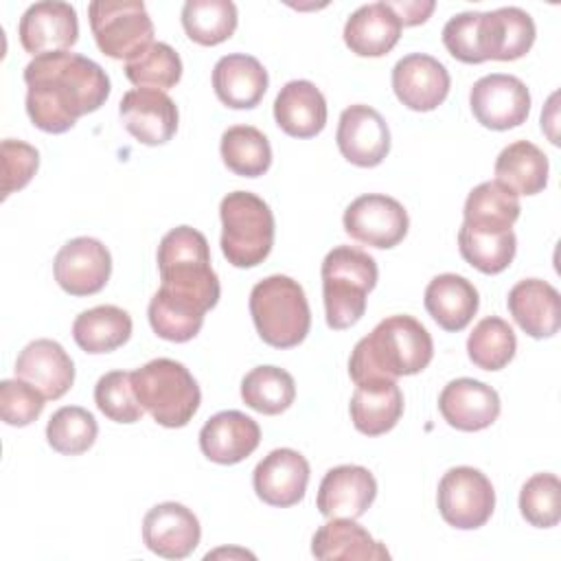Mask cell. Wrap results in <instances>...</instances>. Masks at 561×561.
<instances>
[{
    "mask_svg": "<svg viewBox=\"0 0 561 561\" xmlns=\"http://www.w3.org/2000/svg\"><path fill=\"white\" fill-rule=\"evenodd\" d=\"M267 70L245 53L224 55L213 68V88L217 99L232 110H252L267 92Z\"/></svg>",
    "mask_w": 561,
    "mask_h": 561,
    "instance_id": "obj_25",
    "label": "cell"
},
{
    "mask_svg": "<svg viewBox=\"0 0 561 561\" xmlns=\"http://www.w3.org/2000/svg\"><path fill=\"white\" fill-rule=\"evenodd\" d=\"M138 403L162 427H184L202 403L195 377L182 362L158 357L131 373Z\"/></svg>",
    "mask_w": 561,
    "mask_h": 561,
    "instance_id": "obj_6",
    "label": "cell"
},
{
    "mask_svg": "<svg viewBox=\"0 0 561 561\" xmlns=\"http://www.w3.org/2000/svg\"><path fill=\"white\" fill-rule=\"evenodd\" d=\"M96 408L114 423H136L142 419V405L131 386V373L110 370L94 386Z\"/></svg>",
    "mask_w": 561,
    "mask_h": 561,
    "instance_id": "obj_42",
    "label": "cell"
},
{
    "mask_svg": "<svg viewBox=\"0 0 561 561\" xmlns=\"http://www.w3.org/2000/svg\"><path fill=\"white\" fill-rule=\"evenodd\" d=\"M506 307L517 327L535 337H552L561 327V296L541 278H524L511 287Z\"/></svg>",
    "mask_w": 561,
    "mask_h": 561,
    "instance_id": "obj_24",
    "label": "cell"
},
{
    "mask_svg": "<svg viewBox=\"0 0 561 561\" xmlns=\"http://www.w3.org/2000/svg\"><path fill=\"white\" fill-rule=\"evenodd\" d=\"M46 397L28 381L15 377L0 383V416L7 425L24 427L39 419Z\"/></svg>",
    "mask_w": 561,
    "mask_h": 561,
    "instance_id": "obj_43",
    "label": "cell"
},
{
    "mask_svg": "<svg viewBox=\"0 0 561 561\" xmlns=\"http://www.w3.org/2000/svg\"><path fill=\"white\" fill-rule=\"evenodd\" d=\"M469 105L476 121L495 131H506L522 125L530 114V92L515 75L493 72L480 77L471 92Z\"/></svg>",
    "mask_w": 561,
    "mask_h": 561,
    "instance_id": "obj_11",
    "label": "cell"
},
{
    "mask_svg": "<svg viewBox=\"0 0 561 561\" xmlns=\"http://www.w3.org/2000/svg\"><path fill=\"white\" fill-rule=\"evenodd\" d=\"M72 337L90 355L110 353L131 337V318L116 305H99L75 318Z\"/></svg>",
    "mask_w": 561,
    "mask_h": 561,
    "instance_id": "obj_32",
    "label": "cell"
},
{
    "mask_svg": "<svg viewBox=\"0 0 561 561\" xmlns=\"http://www.w3.org/2000/svg\"><path fill=\"white\" fill-rule=\"evenodd\" d=\"M219 153L224 164L241 178H259L272 167L267 136L252 125H232L221 134Z\"/></svg>",
    "mask_w": 561,
    "mask_h": 561,
    "instance_id": "obj_34",
    "label": "cell"
},
{
    "mask_svg": "<svg viewBox=\"0 0 561 561\" xmlns=\"http://www.w3.org/2000/svg\"><path fill=\"white\" fill-rule=\"evenodd\" d=\"M250 316L259 337L274 348L298 346L311 327L302 285L283 274H272L252 287Z\"/></svg>",
    "mask_w": 561,
    "mask_h": 561,
    "instance_id": "obj_5",
    "label": "cell"
},
{
    "mask_svg": "<svg viewBox=\"0 0 561 561\" xmlns=\"http://www.w3.org/2000/svg\"><path fill=\"white\" fill-rule=\"evenodd\" d=\"M202 537L199 519L180 502H162L147 511L142 519L145 546L164 559L188 557Z\"/></svg>",
    "mask_w": 561,
    "mask_h": 561,
    "instance_id": "obj_19",
    "label": "cell"
},
{
    "mask_svg": "<svg viewBox=\"0 0 561 561\" xmlns=\"http://www.w3.org/2000/svg\"><path fill=\"white\" fill-rule=\"evenodd\" d=\"M438 410L447 425L460 432H480L497 421L502 405L500 394L489 383L460 377L443 388Z\"/></svg>",
    "mask_w": 561,
    "mask_h": 561,
    "instance_id": "obj_20",
    "label": "cell"
},
{
    "mask_svg": "<svg viewBox=\"0 0 561 561\" xmlns=\"http://www.w3.org/2000/svg\"><path fill=\"white\" fill-rule=\"evenodd\" d=\"M221 252L234 267H256L274 245V215L267 202L250 191H232L219 204Z\"/></svg>",
    "mask_w": 561,
    "mask_h": 561,
    "instance_id": "obj_7",
    "label": "cell"
},
{
    "mask_svg": "<svg viewBox=\"0 0 561 561\" xmlns=\"http://www.w3.org/2000/svg\"><path fill=\"white\" fill-rule=\"evenodd\" d=\"M125 77L138 88L169 90L182 79V59L164 42H153L147 50L125 64Z\"/></svg>",
    "mask_w": 561,
    "mask_h": 561,
    "instance_id": "obj_40",
    "label": "cell"
},
{
    "mask_svg": "<svg viewBox=\"0 0 561 561\" xmlns=\"http://www.w3.org/2000/svg\"><path fill=\"white\" fill-rule=\"evenodd\" d=\"M274 121L291 138H313L327 125L324 94L307 79L287 81L274 99Z\"/></svg>",
    "mask_w": 561,
    "mask_h": 561,
    "instance_id": "obj_26",
    "label": "cell"
},
{
    "mask_svg": "<svg viewBox=\"0 0 561 561\" xmlns=\"http://www.w3.org/2000/svg\"><path fill=\"white\" fill-rule=\"evenodd\" d=\"M15 377L35 386L46 399H61L75 381V364L55 340L28 342L15 359Z\"/></svg>",
    "mask_w": 561,
    "mask_h": 561,
    "instance_id": "obj_23",
    "label": "cell"
},
{
    "mask_svg": "<svg viewBox=\"0 0 561 561\" xmlns=\"http://www.w3.org/2000/svg\"><path fill=\"white\" fill-rule=\"evenodd\" d=\"M377 497L375 476L359 465H340L324 473L318 489V511L327 517H362Z\"/></svg>",
    "mask_w": 561,
    "mask_h": 561,
    "instance_id": "obj_21",
    "label": "cell"
},
{
    "mask_svg": "<svg viewBox=\"0 0 561 561\" xmlns=\"http://www.w3.org/2000/svg\"><path fill=\"white\" fill-rule=\"evenodd\" d=\"M320 276L329 329L342 331L357 324L366 311V296L379 278L375 259L359 248L337 245L324 256Z\"/></svg>",
    "mask_w": 561,
    "mask_h": 561,
    "instance_id": "obj_4",
    "label": "cell"
},
{
    "mask_svg": "<svg viewBox=\"0 0 561 561\" xmlns=\"http://www.w3.org/2000/svg\"><path fill=\"white\" fill-rule=\"evenodd\" d=\"M237 7L230 0H188L182 7V26L191 42L217 46L237 31Z\"/></svg>",
    "mask_w": 561,
    "mask_h": 561,
    "instance_id": "obj_35",
    "label": "cell"
},
{
    "mask_svg": "<svg viewBox=\"0 0 561 561\" xmlns=\"http://www.w3.org/2000/svg\"><path fill=\"white\" fill-rule=\"evenodd\" d=\"M401 28L388 2L362 4L344 24V44L359 57H383L397 46Z\"/></svg>",
    "mask_w": 561,
    "mask_h": 561,
    "instance_id": "obj_27",
    "label": "cell"
},
{
    "mask_svg": "<svg viewBox=\"0 0 561 561\" xmlns=\"http://www.w3.org/2000/svg\"><path fill=\"white\" fill-rule=\"evenodd\" d=\"M458 250L460 256L482 274L504 272L517 252V237L513 230L506 232H486L469 226L458 230Z\"/></svg>",
    "mask_w": 561,
    "mask_h": 561,
    "instance_id": "obj_36",
    "label": "cell"
},
{
    "mask_svg": "<svg viewBox=\"0 0 561 561\" xmlns=\"http://www.w3.org/2000/svg\"><path fill=\"white\" fill-rule=\"evenodd\" d=\"M259 443V423L239 410L217 412L199 430V449L217 465H237L245 460Z\"/></svg>",
    "mask_w": 561,
    "mask_h": 561,
    "instance_id": "obj_22",
    "label": "cell"
},
{
    "mask_svg": "<svg viewBox=\"0 0 561 561\" xmlns=\"http://www.w3.org/2000/svg\"><path fill=\"white\" fill-rule=\"evenodd\" d=\"M311 554L316 559H357V561H381L390 559L383 543L375 541L370 533L348 517H333L313 533Z\"/></svg>",
    "mask_w": 561,
    "mask_h": 561,
    "instance_id": "obj_30",
    "label": "cell"
},
{
    "mask_svg": "<svg viewBox=\"0 0 561 561\" xmlns=\"http://www.w3.org/2000/svg\"><path fill=\"white\" fill-rule=\"evenodd\" d=\"M335 142L351 164L370 169L381 164L388 156L390 129L375 107L355 103L340 114Z\"/></svg>",
    "mask_w": 561,
    "mask_h": 561,
    "instance_id": "obj_14",
    "label": "cell"
},
{
    "mask_svg": "<svg viewBox=\"0 0 561 561\" xmlns=\"http://www.w3.org/2000/svg\"><path fill=\"white\" fill-rule=\"evenodd\" d=\"M535 22L519 7H500L480 13L478 20V53L482 61H513L524 57L535 44Z\"/></svg>",
    "mask_w": 561,
    "mask_h": 561,
    "instance_id": "obj_18",
    "label": "cell"
},
{
    "mask_svg": "<svg viewBox=\"0 0 561 561\" xmlns=\"http://www.w3.org/2000/svg\"><path fill=\"white\" fill-rule=\"evenodd\" d=\"M519 513L535 528H552L561 519V482L554 473L530 476L519 491Z\"/></svg>",
    "mask_w": 561,
    "mask_h": 561,
    "instance_id": "obj_41",
    "label": "cell"
},
{
    "mask_svg": "<svg viewBox=\"0 0 561 561\" xmlns=\"http://www.w3.org/2000/svg\"><path fill=\"white\" fill-rule=\"evenodd\" d=\"M309 473V462L300 451L291 447H278L272 449L254 467L252 486L261 502L287 508L305 497Z\"/></svg>",
    "mask_w": 561,
    "mask_h": 561,
    "instance_id": "obj_17",
    "label": "cell"
},
{
    "mask_svg": "<svg viewBox=\"0 0 561 561\" xmlns=\"http://www.w3.org/2000/svg\"><path fill=\"white\" fill-rule=\"evenodd\" d=\"M515 351L513 327L497 316L482 318L467 337V355L482 370H502L515 357Z\"/></svg>",
    "mask_w": 561,
    "mask_h": 561,
    "instance_id": "obj_38",
    "label": "cell"
},
{
    "mask_svg": "<svg viewBox=\"0 0 561 561\" xmlns=\"http://www.w3.org/2000/svg\"><path fill=\"white\" fill-rule=\"evenodd\" d=\"M351 421L364 436L390 432L403 414V392L397 381H368L355 386L348 403Z\"/></svg>",
    "mask_w": 561,
    "mask_h": 561,
    "instance_id": "obj_29",
    "label": "cell"
},
{
    "mask_svg": "<svg viewBox=\"0 0 561 561\" xmlns=\"http://www.w3.org/2000/svg\"><path fill=\"white\" fill-rule=\"evenodd\" d=\"M425 309L445 331H462L480 307L478 289L458 274H438L425 287Z\"/></svg>",
    "mask_w": 561,
    "mask_h": 561,
    "instance_id": "obj_28",
    "label": "cell"
},
{
    "mask_svg": "<svg viewBox=\"0 0 561 561\" xmlns=\"http://www.w3.org/2000/svg\"><path fill=\"white\" fill-rule=\"evenodd\" d=\"M99 50L112 59H134L153 44V22L140 0H94L88 7Z\"/></svg>",
    "mask_w": 561,
    "mask_h": 561,
    "instance_id": "obj_8",
    "label": "cell"
},
{
    "mask_svg": "<svg viewBox=\"0 0 561 561\" xmlns=\"http://www.w3.org/2000/svg\"><path fill=\"white\" fill-rule=\"evenodd\" d=\"M57 285L70 296L99 294L112 274V254L94 237L66 241L53 263Z\"/></svg>",
    "mask_w": 561,
    "mask_h": 561,
    "instance_id": "obj_12",
    "label": "cell"
},
{
    "mask_svg": "<svg viewBox=\"0 0 561 561\" xmlns=\"http://www.w3.org/2000/svg\"><path fill=\"white\" fill-rule=\"evenodd\" d=\"M519 197L500 182H482L465 199V226L486 232L513 230L519 217Z\"/></svg>",
    "mask_w": 561,
    "mask_h": 561,
    "instance_id": "obj_33",
    "label": "cell"
},
{
    "mask_svg": "<svg viewBox=\"0 0 561 561\" xmlns=\"http://www.w3.org/2000/svg\"><path fill=\"white\" fill-rule=\"evenodd\" d=\"M438 513L458 530H476L484 526L495 508V491L491 480L476 467H451L438 482Z\"/></svg>",
    "mask_w": 561,
    "mask_h": 561,
    "instance_id": "obj_9",
    "label": "cell"
},
{
    "mask_svg": "<svg viewBox=\"0 0 561 561\" xmlns=\"http://www.w3.org/2000/svg\"><path fill=\"white\" fill-rule=\"evenodd\" d=\"M241 399L261 414H280L296 399L294 377L278 366H256L241 379Z\"/></svg>",
    "mask_w": 561,
    "mask_h": 561,
    "instance_id": "obj_37",
    "label": "cell"
},
{
    "mask_svg": "<svg viewBox=\"0 0 561 561\" xmlns=\"http://www.w3.org/2000/svg\"><path fill=\"white\" fill-rule=\"evenodd\" d=\"M495 182L515 195H537L548 184V156L530 140L506 145L495 158Z\"/></svg>",
    "mask_w": 561,
    "mask_h": 561,
    "instance_id": "obj_31",
    "label": "cell"
},
{
    "mask_svg": "<svg viewBox=\"0 0 561 561\" xmlns=\"http://www.w3.org/2000/svg\"><path fill=\"white\" fill-rule=\"evenodd\" d=\"M118 114L125 129L149 147L169 142L178 131V105L162 90L136 88L125 92L118 103Z\"/></svg>",
    "mask_w": 561,
    "mask_h": 561,
    "instance_id": "obj_15",
    "label": "cell"
},
{
    "mask_svg": "<svg viewBox=\"0 0 561 561\" xmlns=\"http://www.w3.org/2000/svg\"><path fill=\"white\" fill-rule=\"evenodd\" d=\"M388 7L399 18L401 26H416L432 15L436 4L434 0H399V2H388Z\"/></svg>",
    "mask_w": 561,
    "mask_h": 561,
    "instance_id": "obj_46",
    "label": "cell"
},
{
    "mask_svg": "<svg viewBox=\"0 0 561 561\" xmlns=\"http://www.w3.org/2000/svg\"><path fill=\"white\" fill-rule=\"evenodd\" d=\"M342 224L351 239L388 250L403 241L410 217L399 199L383 193H366L346 206Z\"/></svg>",
    "mask_w": 561,
    "mask_h": 561,
    "instance_id": "obj_10",
    "label": "cell"
},
{
    "mask_svg": "<svg viewBox=\"0 0 561 561\" xmlns=\"http://www.w3.org/2000/svg\"><path fill=\"white\" fill-rule=\"evenodd\" d=\"M2 151V199H7L11 193L24 188L31 178L35 175L39 167V151L24 142V140H13L4 138L0 145Z\"/></svg>",
    "mask_w": 561,
    "mask_h": 561,
    "instance_id": "obj_44",
    "label": "cell"
},
{
    "mask_svg": "<svg viewBox=\"0 0 561 561\" xmlns=\"http://www.w3.org/2000/svg\"><path fill=\"white\" fill-rule=\"evenodd\" d=\"M480 11H465L447 20L443 26V44L447 53L462 64H482L478 53Z\"/></svg>",
    "mask_w": 561,
    "mask_h": 561,
    "instance_id": "obj_45",
    "label": "cell"
},
{
    "mask_svg": "<svg viewBox=\"0 0 561 561\" xmlns=\"http://www.w3.org/2000/svg\"><path fill=\"white\" fill-rule=\"evenodd\" d=\"M99 434V423L81 405H64L59 408L46 425L48 445L64 456H79L88 451Z\"/></svg>",
    "mask_w": 561,
    "mask_h": 561,
    "instance_id": "obj_39",
    "label": "cell"
},
{
    "mask_svg": "<svg viewBox=\"0 0 561 561\" xmlns=\"http://www.w3.org/2000/svg\"><path fill=\"white\" fill-rule=\"evenodd\" d=\"M26 114L46 134H64L110 96V77L79 53H46L24 68Z\"/></svg>",
    "mask_w": 561,
    "mask_h": 561,
    "instance_id": "obj_2",
    "label": "cell"
},
{
    "mask_svg": "<svg viewBox=\"0 0 561 561\" xmlns=\"http://www.w3.org/2000/svg\"><path fill=\"white\" fill-rule=\"evenodd\" d=\"M160 289L151 296L147 318L153 333L169 342L193 340L204 313L219 302V278L210 265L206 237L191 228L169 230L158 245Z\"/></svg>",
    "mask_w": 561,
    "mask_h": 561,
    "instance_id": "obj_1",
    "label": "cell"
},
{
    "mask_svg": "<svg viewBox=\"0 0 561 561\" xmlns=\"http://www.w3.org/2000/svg\"><path fill=\"white\" fill-rule=\"evenodd\" d=\"M434 357L430 331L414 316H390L362 337L348 359V375L359 383L397 381L427 368Z\"/></svg>",
    "mask_w": 561,
    "mask_h": 561,
    "instance_id": "obj_3",
    "label": "cell"
},
{
    "mask_svg": "<svg viewBox=\"0 0 561 561\" xmlns=\"http://www.w3.org/2000/svg\"><path fill=\"white\" fill-rule=\"evenodd\" d=\"M449 72L432 55L410 53L392 68V90L397 99L414 112L436 110L449 94Z\"/></svg>",
    "mask_w": 561,
    "mask_h": 561,
    "instance_id": "obj_16",
    "label": "cell"
},
{
    "mask_svg": "<svg viewBox=\"0 0 561 561\" xmlns=\"http://www.w3.org/2000/svg\"><path fill=\"white\" fill-rule=\"evenodd\" d=\"M18 35L22 48L33 57L68 50L79 39L77 11L68 2H35L22 13Z\"/></svg>",
    "mask_w": 561,
    "mask_h": 561,
    "instance_id": "obj_13",
    "label": "cell"
}]
</instances>
